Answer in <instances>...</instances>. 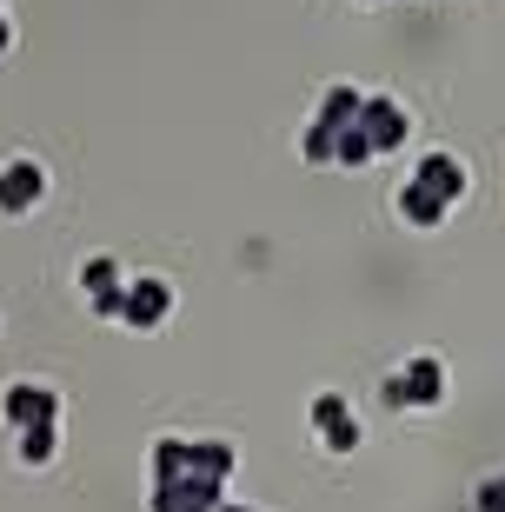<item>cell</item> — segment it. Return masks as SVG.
Here are the masks:
<instances>
[{
	"mask_svg": "<svg viewBox=\"0 0 505 512\" xmlns=\"http://www.w3.org/2000/svg\"><path fill=\"white\" fill-rule=\"evenodd\" d=\"M379 393H386V406H439L446 399V360L439 353H412Z\"/></svg>",
	"mask_w": 505,
	"mask_h": 512,
	"instance_id": "6da1fadb",
	"label": "cell"
},
{
	"mask_svg": "<svg viewBox=\"0 0 505 512\" xmlns=\"http://www.w3.org/2000/svg\"><path fill=\"white\" fill-rule=\"evenodd\" d=\"M353 127L366 133V147H373V153H399L412 140V114L399 107L393 94H366V100H359V120H353Z\"/></svg>",
	"mask_w": 505,
	"mask_h": 512,
	"instance_id": "7a4b0ae2",
	"label": "cell"
},
{
	"mask_svg": "<svg viewBox=\"0 0 505 512\" xmlns=\"http://www.w3.org/2000/svg\"><path fill=\"white\" fill-rule=\"evenodd\" d=\"M0 419L14 426V433H27V426H54L60 419V393L47 380H14L0 386Z\"/></svg>",
	"mask_w": 505,
	"mask_h": 512,
	"instance_id": "3957f363",
	"label": "cell"
},
{
	"mask_svg": "<svg viewBox=\"0 0 505 512\" xmlns=\"http://www.w3.org/2000/svg\"><path fill=\"white\" fill-rule=\"evenodd\" d=\"M47 200V167H40L34 153H14L7 167H0V220H20V213H34Z\"/></svg>",
	"mask_w": 505,
	"mask_h": 512,
	"instance_id": "277c9868",
	"label": "cell"
},
{
	"mask_svg": "<svg viewBox=\"0 0 505 512\" xmlns=\"http://www.w3.org/2000/svg\"><path fill=\"white\" fill-rule=\"evenodd\" d=\"M313 439L333 459L359 453V419H353V406H346V393H319L313 399Z\"/></svg>",
	"mask_w": 505,
	"mask_h": 512,
	"instance_id": "5b68a950",
	"label": "cell"
},
{
	"mask_svg": "<svg viewBox=\"0 0 505 512\" xmlns=\"http://www.w3.org/2000/svg\"><path fill=\"white\" fill-rule=\"evenodd\" d=\"M167 313H173V286L167 280H153V273H147V280H127V286H120V320H127L133 333H153Z\"/></svg>",
	"mask_w": 505,
	"mask_h": 512,
	"instance_id": "8992f818",
	"label": "cell"
},
{
	"mask_svg": "<svg viewBox=\"0 0 505 512\" xmlns=\"http://www.w3.org/2000/svg\"><path fill=\"white\" fill-rule=\"evenodd\" d=\"M412 180H419V187H426L432 200H446V207H459V200H466V187H472L466 160H459V153H446V147L419 153V167H412Z\"/></svg>",
	"mask_w": 505,
	"mask_h": 512,
	"instance_id": "52a82bcc",
	"label": "cell"
},
{
	"mask_svg": "<svg viewBox=\"0 0 505 512\" xmlns=\"http://www.w3.org/2000/svg\"><path fill=\"white\" fill-rule=\"evenodd\" d=\"M393 213H399V220H406V227H419V233H432V227H446V200H432V193L426 187H419V180H406V187H399L393 193Z\"/></svg>",
	"mask_w": 505,
	"mask_h": 512,
	"instance_id": "ba28073f",
	"label": "cell"
},
{
	"mask_svg": "<svg viewBox=\"0 0 505 512\" xmlns=\"http://www.w3.org/2000/svg\"><path fill=\"white\" fill-rule=\"evenodd\" d=\"M359 87L353 80H339V87H326V94H319V114H313V127H326V133H346L359 120Z\"/></svg>",
	"mask_w": 505,
	"mask_h": 512,
	"instance_id": "9c48e42d",
	"label": "cell"
},
{
	"mask_svg": "<svg viewBox=\"0 0 505 512\" xmlns=\"http://www.w3.org/2000/svg\"><path fill=\"white\" fill-rule=\"evenodd\" d=\"M193 466V439H153V486H173V479Z\"/></svg>",
	"mask_w": 505,
	"mask_h": 512,
	"instance_id": "30bf717a",
	"label": "cell"
},
{
	"mask_svg": "<svg viewBox=\"0 0 505 512\" xmlns=\"http://www.w3.org/2000/svg\"><path fill=\"white\" fill-rule=\"evenodd\" d=\"M20 439V466H54V453H60V419L54 426H27V433H14Z\"/></svg>",
	"mask_w": 505,
	"mask_h": 512,
	"instance_id": "8fae6325",
	"label": "cell"
},
{
	"mask_svg": "<svg viewBox=\"0 0 505 512\" xmlns=\"http://www.w3.org/2000/svg\"><path fill=\"white\" fill-rule=\"evenodd\" d=\"M366 160H379V153L366 147V133H359V127H346V133H339V140H333V167L359 173V167H366Z\"/></svg>",
	"mask_w": 505,
	"mask_h": 512,
	"instance_id": "7c38bea8",
	"label": "cell"
},
{
	"mask_svg": "<svg viewBox=\"0 0 505 512\" xmlns=\"http://www.w3.org/2000/svg\"><path fill=\"white\" fill-rule=\"evenodd\" d=\"M80 286H87V300H100V293H120V266L100 253V260H87L80 266Z\"/></svg>",
	"mask_w": 505,
	"mask_h": 512,
	"instance_id": "4fadbf2b",
	"label": "cell"
},
{
	"mask_svg": "<svg viewBox=\"0 0 505 512\" xmlns=\"http://www.w3.org/2000/svg\"><path fill=\"white\" fill-rule=\"evenodd\" d=\"M333 140H339V133H326V127H313V120H306V133H300V160H306V167H333Z\"/></svg>",
	"mask_w": 505,
	"mask_h": 512,
	"instance_id": "5bb4252c",
	"label": "cell"
},
{
	"mask_svg": "<svg viewBox=\"0 0 505 512\" xmlns=\"http://www.w3.org/2000/svg\"><path fill=\"white\" fill-rule=\"evenodd\" d=\"M472 512H505V473L479 479V493H472Z\"/></svg>",
	"mask_w": 505,
	"mask_h": 512,
	"instance_id": "9a60e30c",
	"label": "cell"
},
{
	"mask_svg": "<svg viewBox=\"0 0 505 512\" xmlns=\"http://www.w3.org/2000/svg\"><path fill=\"white\" fill-rule=\"evenodd\" d=\"M7 47H14V27H7V14H0V54H7Z\"/></svg>",
	"mask_w": 505,
	"mask_h": 512,
	"instance_id": "2e32d148",
	"label": "cell"
},
{
	"mask_svg": "<svg viewBox=\"0 0 505 512\" xmlns=\"http://www.w3.org/2000/svg\"><path fill=\"white\" fill-rule=\"evenodd\" d=\"M213 512H260V506H233V499H220V506H213Z\"/></svg>",
	"mask_w": 505,
	"mask_h": 512,
	"instance_id": "e0dca14e",
	"label": "cell"
},
{
	"mask_svg": "<svg viewBox=\"0 0 505 512\" xmlns=\"http://www.w3.org/2000/svg\"><path fill=\"white\" fill-rule=\"evenodd\" d=\"M359 7H379V0H359Z\"/></svg>",
	"mask_w": 505,
	"mask_h": 512,
	"instance_id": "ac0fdd59",
	"label": "cell"
}]
</instances>
